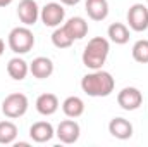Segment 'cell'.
Here are the masks:
<instances>
[{
  "label": "cell",
  "mask_w": 148,
  "mask_h": 147,
  "mask_svg": "<svg viewBox=\"0 0 148 147\" xmlns=\"http://www.w3.org/2000/svg\"><path fill=\"white\" fill-rule=\"evenodd\" d=\"M62 5H77L81 0H59Z\"/></svg>",
  "instance_id": "cell-22"
},
{
  "label": "cell",
  "mask_w": 148,
  "mask_h": 147,
  "mask_svg": "<svg viewBox=\"0 0 148 147\" xmlns=\"http://www.w3.org/2000/svg\"><path fill=\"white\" fill-rule=\"evenodd\" d=\"M29 137L33 142L36 144H45V142H50L53 137H55V128L52 126V123L48 121H36L31 125L29 128Z\"/></svg>",
  "instance_id": "cell-11"
},
{
  "label": "cell",
  "mask_w": 148,
  "mask_h": 147,
  "mask_svg": "<svg viewBox=\"0 0 148 147\" xmlns=\"http://www.w3.org/2000/svg\"><path fill=\"white\" fill-rule=\"evenodd\" d=\"M62 111H64V114L67 118L76 119V118L83 116V112H84V101L81 97H77V95H69L62 102Z\"/></svg>",
  "instance_id": "cell-17"
},
{
  "label": "cell",
  "mask_w": 148,
  "mask_h": 147,
  "mask_svg": "<svg viewBox=\"0 0 148 147\" xmlns=\"http://www.w3.org/2000/svg\"><path fill=\"white\" fill-rule=\"evenodd\" d=\"M29 73L33 74L38 80H45V78H50L53 74V62L50 57H45V55H40L35 57L29 64Z\"/></svg>",
  "instance_id": "cell-12"
},
{
  "label": "cell",
  "mask_w": 148,
  "mask_h": 147,
  "mask_svg": "<svg viewBox=\"0 0 148 147\" xmlns=\"http://www.w3.org/2000/svg\"><path fill=\"white\" fill-rule=\"evenodd\" d=\"M115 88V80L109 71L95 69L81 78V90L90 97H109Z\"/></svg>",
  "instance_id": "cell-1"
},
{
  "label": "cell",
  "mask_w": 148,
  "mask_h": 147,
  "mask_svg": "<svg viewBox=\"0 0 148 147\" xmlns=\"http://www.w3.org/2000/svg\"><path fill=\"white\" fill-rule=\"evenodd\" d=\"M84 10L90 19L93 21H103L109 16V2L107 0H86Z\"/></svg>",
  "instance_id": "cell-15"
},
{
  "label": "cell",
  "mask_w": 148,
  "mask_h": 147,
  "mask_svg": "<svg viewBox=\"0 0 148 147\" xmlns=\"http://www.w3.org/2000/svg\"><path fill=\"white\" fill-rule=\"evenodd\" d=\"M117 104L124 111H136L143 104V94L136 87H124L117 94Z\"/></svg>",
  "instance_id": "cell-7"
},
{
  "label": "cell",
  "mask_w": 148,
  "mask_h": 147,
  "mask_svg": "<svg viewBox=\"0 0 148 147\" xmlns=\"http://www.w3.org/2000/svg\"><path fill=\"white\" fill-rule=\"evenodd\" d=\"M7 73H9V76H10L12 80L23 81V80L28 76V73H29V64H28L23 57L16 55V57L9 59V62H7Z\"/></svg>",
  "instance_id": "cell-16"
},
{
  "label": "cell",
  "mask_w": 148,
  "mask_h": 147,
  "mask_svg": "<svg viewBox=\"0 0 148 147\" xmlns=\"http://www.w3.org/2000/svg\"><path fill=\"white\" fill-rule=\"evenodd\" d=\"M107 37L115 45H124L129 42V26L124 23H112L107 30Z\"/></svg>",
  "instance_id": "cell-18"
},
{
  "label": "cell",
  "mask_w": 148,
  "mask_h": 147,
  "mask_svg": "<svg viewBox=\"0 0 148 147\" xmlns=\"http://www.w3.org/2000/svg\"><path fill=\"white\" fill-rule=\"evenodd\" d=\"M9 49L16 54V55H23L28 54L29 50H33L35 47V35L29 30V26H16L10 30L9 37H7Z\"/></svg>",
  "instance_id": "cell-3"
},
{
  "label": "cell",
  "mask_w": 148,
  "mask_h": 147,
  "mask_svg": "<svg viewBox=\"0 0 148 147\" xmlns=\"http://www.w3.org/2000/svg\"><path fill=\"white\" fill-rule=\"evenodd\" d=\"M3 50H5V42H3V40L0 38V55L3 54Z\"/></svg>",
  "instance_id": "cell-24"
},
{
  "label": "cell",
  "mask_w": 148,
  "mask_h": 147,
  "mask_svg": "<svg viewBox=\"0 0 148 147\" xmlns=\"http://www.w3.org/2000/svg\"><path fill=\"white\" fill-rule=\"evenodd\" d=\"M17 126L16 123L5 119V121H0V144L2 146H9V144H14L16 139H17Z\"/></svg>",
  "instance_id": "cell-19"
},
{
  "label": "cell",
  "mask_w": 148,
  "mask_h": 147,
  "mask_svg": "<svg viewBox=\"0 0 148 147\" xmlns=\"http://www.w3.org/2000/svg\"><path fill=\"white\" fill-rule=\"evenodd\" d=\"M62 26L66 28V31L71 35L73 40H81V38H84L88 35V23H86V19L81 17V16L69 17Z\"/></svg>",
  "instance_id": "cell-14"
},
{
  "label": "cell",
  "mask_w": 148,
  "mask_h": 147,
  "mask_svg": "<svg viewBox=\"0 0 148 147\" xmlns=\"http://www.w3.org/2000/svg\"><path fill=\"white\" fill-rule=\"evenodd\" d=\"M133 59L140 64H148V40H138L131 49Z\"/></svg>",
  "instance_id": "cell-21"
},
{
  "label": "cell",
  "mask_w": 148,
  "mask_h": 147,
  "mask_svg": "<svg viewBox=\"0 0 148 147\" xmlns=\"http://www.w3.org/2000/svg\"><path fill=\"white\" fill-rule=\"evenodd\" d=\"M109 52H110V42L103 37H95L88 42V45L84 47L83 50V64L95 71V69H102L103 64L107 62V57H109Z\"/></svg>",
  "instance_id": "cell-2"
},
{
  "label": "cell",
  "mask_w": 148,
  "mask_h": 147,
  "mask_svg": "<svg viewBox=\"0 0 148 147\" xmlns=\"http://www.w3.org/2000/svg\"><path fill=\"white\" fill-rule=\"evenodd\" d=\"M40 19L47 28H57L66 19V9L60 2H48L40 9Z\"/></svg>",
  "instance_id": "cell-5"
},
{
  "label": "cell",
  "mask_w": 148,
  "mask_h": 147,
  "mask_svg": "<svg viewBox=\"0 0 148 147\" xmlns=\"http://www.w3.org/2000/svg\"><path fill=\"white\" fill-rule=\"evenodd\" d=\"M59 99H57V95L55 94H41V95H38L36 102H35V107L36 111L41 114V116H52V114H55L57 109H59Z\"/></svg>",
  "instance_id": "cell-13"
},
{
  "label": "cell",
  "mask_w": 148,
  "mask_h": 147,
  "mask_svg": "<svg viewBox=\"0 0 148 147\" xmlns=\"http://www.w3.org/2000/svg\"><path fill=\"white\" fill-rule=\"evenodd\" d=\"M147 3H148V0H147Z\"/></svg>",
  "instance_id": "cell-25"
},
{
  "label": "cell",
  "mask_w": 148,
  "mask_h": 147,
  "mask_svg": "<svg viewBox=\"0 0 148 147\" xmlns=\"http://www.w3.org/2000/svg\"><path fill=\"white\" fill-rule=\"evenodd\" d=\"M133 123L126 118H112L110 123H109V133H110L114 139H119V140H127L133 137Z\"/></svg>",
  "instance_id": "cell-10"
},
{
  "label": "cell",
  "mask_w": 148,
  "mask_h": 147,
  "mask_svg": "<svg viewBox=\"0 0 148 147\" xmlns=\"http://www.w3.org/2000/svg\"><path fill=\"white\" fill-rule=\"evenodd\" d=\"M28 107H29V101L21 92L9 94L2 102V112L9 119H17L21 116H24L28 112Z\"/></svg>",
  "instance_id": "cell-4"
},
{
  "label": "cell",
  "mask_w": 148,
  "mask_h": 147,
  "mask_svg": "<svg viewBox=\"0 0 148 147\" xmlns=\"http://www.w3.org/2000/svg\"><path fill=\"white\" fill-rule=\"evenodd\" d=\"M52 43L57 47V49H69L74 43V40L71 38V35L66 31L64 26H57L52 33Z\"/></svg>",
  "instance_id": "cell-20"
},
{
  "label": "cell",
  "mask_w": 148,
  "mask_h": 147,
  "mask_svg": "<svg viewBox=\"0 0 148 147\" xmlns=\"http://www.w3.org/2000/svg\"><path fill=\"white\" fill-rule=\"evenodd\" d=\"M79 135H81V126L76 119H64L59 123L57 130H55V137L62 142V144H76L79 140Z\"/></svg>",
  "instance_id": "cell-8"
},
{
  "label": "cell",
  "mask_w": 148,
  "mask_h": 147,
  "mask_svg": "<svg viewBox=\"0 0 148 147\" xmlns=\"http://www.w3.org/2000/svg\"><path fill=\"white\" fill-rule=\"evenodd\" d=\"M14 0H0V7H7V5H10Z\"/></svg>",
  "instance_id": "cell-23"
},
{
  "label": "cell",
  "mask_w": 148,
  "mask_h": 147,
  "mask_svg": "<svg viewBox=\"0 0 148 147\" xmlns=\"http://www.w3.org/2000/svg\"><path fill=\"white\" fill-rule=\"evenodd\" d=\"M129 30L141 33L148 30V7L145 3H133L126 14Z\"/></svg>",
  "instance_id": "cell-6"
},
{
  "label": "cell",
  "mask_w": 148,
  "mask_h": 147,
  "mask_svg": "<svg viewBox=\"0 0 148 147\" xmlns=\"http://www.w3.org/2000/svg\"><path fill=\"white\" fill-rule=\"evenodd\" d=\"M17 17L24 26H33L40 19V7L36 0H21L17 5Z\"/></svg>",
  "instance_id": "cell-9"
}]
</instances>
